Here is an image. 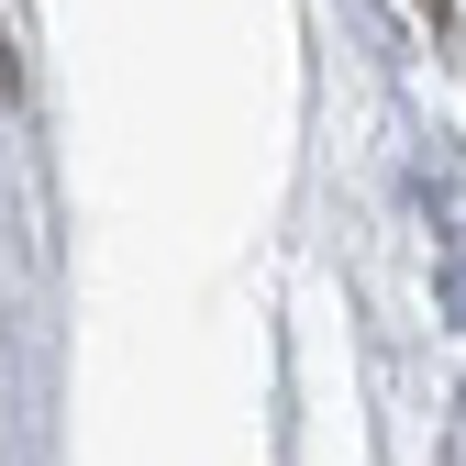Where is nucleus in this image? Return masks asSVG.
Returning a JSON list of instances; mask_svg holds the SVG:
<instances>
[{
	"label": "nucleus",
	"mask_w": 466,
	"mask_h": 466,
	"mask_svg": "<svg viewBox=\"0 0 466 466\" xmlns=\"http://www.w3.org/2000/svg\"><path fill=\"white\" fill-rule=\"evenodd\" d=\"M0 89H12V34H0Z\"/></svg>",
	"instance_id": "nucleus-1"
}]
</instances>
